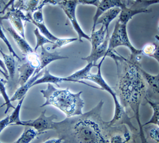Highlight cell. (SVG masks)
Instances as JSON below:
<instances>
[{
  "mask_svg": "<svg viewBox=\"0 0 159 143\" xmlns=\"http://www.w3.org/2000/svg\"><path fill=\"white\" fill-rule=\"evenodd\" d=\"M9 125V116H7V118L3 119L0 121V134H1L3 130L6 128V127Z\"/></svg>",
  "mask_w": 159,
  "mask_h": 143,
  "instance_id": "35",
  "label": "cell"
},
{
  "mask_svg": "<svg viewBox=\"0 0 159 143\" xmlns=\"http://www.w3.org/2000/svg\"><path fill=\"white\" fill-rule=\"evenodd\" d=\"M0 143H2V142H0Z\"/></svg>",
  "mask_w": 159,
  "mask_h": 143,
  "instance_id": "48",
  "label": "cell"
},
{
  "mask_svg": "<svg viewBox=\"0 0 159 143\" xmlns=\"http://www.w3.org/2000/svg\"><path fill=\"white\" fill-rule=\"evenodd\" d=\"M0 25H1L2 26V28L3 29V30H5V29L3 28V25H2V21L1 20V16H0Z\"/></svg>",
  "mask_w": 159,
  "mask_h": 143,
  "instance_id": "40",
  "label": "cell"
},
{
  "mask_svg": "<svg viewBox=\"0 0 159 143\" xmlns=\"http://www.w3.org/2000/svg\"><path fill=\"white\" fill-rule=\"evenodd\" d=\"M60 0H15L14 7L26 13L33 14L36 11L42 9L48 3L57 5Z\"/></svg>",
  "mask_w": 159,
  "mask_h": 143,
  "instance_id": "11",
  "label": "cell"
},
{
  "mask_svg": "<svg viewBox=\"0 0 159 143\" xmlns=\"http://www.w3.org/2000/svg\"><path fill=\"white\" fill-rule=\"evenodd\" d=\"M120 12L121 9L119 7H114L107 11L98 19L96 25H97L98 24H102L104 26L105 30L107 31V34L110 35L109 26L112 20L118 17Z\"/></svg>",
  "mask_w": 159,
  "mask_h": 143,
  "instance_id": "16",
  "label": "cell"
},
{
  "mask_svg": "<svg viewBox=\"0 0 159 143\" xmlns=\"http://www.w3.org/2000/svg\"><path fill=\"white\" fill-rule=\"evenodd\" d=\"M157 3H159V0H138V1L135 2L134 6H135L137 5H143L142 8H147L149 5Z\"/></svg>",
  "mask_w": 159,
  "mask_h": 143,
  "instance_id": "32",
  "label": "cell"
},
{
  "mask_svg": "<svg viewBox=\"0 0 159 143\" xmlns=\"http://www.w3.org/2000/svg\"><path fill=\"white\" fill-rule=\"evenodd\" d=\"M110 39V35H107L106 38L102 44H100L97 49L93 51H91V54L86 57H83L81 60L86 61L87 63H93L95 65H97V61L101 59V58L106 57L107 55V51Z\"/></svg>",
  "mask_w": 159,
  "mask_h": 143,
  "instance_id": "14",
  "label": "cell"
},
{
  "mask_svg": "<svg viewBox=\"0 0 159 143\" xmlns=\"http://www.w3.org/2000/svg\"><path fill=\"white\" fill-rule=\"evenodd\" d=\"M1 54L3 57V63L6 67V69L7 70L8 74H9V77L10 78H11L13 79L15 74V71H16V66H15V57L11 55V54H6L5 53L2 51Z\"/></svg>",
  "mask_w": 159,
  "mask_h": 143,
  "instance_id": "22",
  "label": "cell"
},
{
  "mask_svg": "<svg viewBox=\"0 0 159 143\" xmlns=\"http://www.w3.org/2000/svg\"><path fill=\"white\" fill-rule=\"evenodd\" d=\"M9 8L7 13L1 17V20H9L13 27L17 30L19 34L25 38V28L22 20L29 22L27 16L25 15L22 11L15 8L13 5Z\"/></svg>",
  "mask_w": 159,
  "mask_h": 143,
  "instance_id": "9",
  "label": "cell"
},
{
  "mask_svg": "<svg viewBox=\"0 0 159 143\" xmlns=\"http://www.w3.org/2000/svg\"><path fill=\"white\" fill-rule=\"evenodd\" d=\"M40 92L46 99L40 108L46 105H53L64 113L67 118L82 115L84 102L81 98L82 91L73 93L69 89H57L52 84H48L46 90Z\"/></svg>",
  "mask_w": 159,
  "mask_h": 143,
  "instance_id": "3",
  "label": "cell"
},
{
  "mask_svg": "<svg viewBox=\"0 0 159 143\" xmlns=\"http://www.w3.org/2000/svg\"><path fill=\"white\" fill-rule=\"evenodd\" d=\"M78 40L77 38H58V40L53 44L52 50H56L57 48H60L63 46H66L72 42Z\"/></svg>",
  "mask_w": 159,
  "mask_h": 143,
  "instance_id": "29",
  "label": "cell"
},
{
  "mask_svg": "<svg viewBox=\"0 0 159 143\" xmlns=\"http://www.w3.org/2000/svg\"><path fill=\"white\" fill-rule=\"evenodd\" d=\"M157 46V43H149V44H147L143 47V48L141 50L142 52H143V54L151 57V56L155 51Z\"/></svg>",
  "mask_w": 159,
  "mask_h": 143,
  "instance_id": "31",
  "label": "cell"
},
{
  "mask_svg": "<svg viewBox=\"0 0 159 143\" xmlns=\"http://www.w3.org/2000/svg\"><path fill=\"white\" fill-rule=\"evenodd\" d=\"M151 9L147 8H139V9H132L127 7V5L121 9V12L118 16V20L120 23L128 25L129 21L133 18L135 15L143 13H150Z\"/></svg>",
  "mask_w": 159,
  "mask_h": 143,
  "instance_id": "15",
  "label": "cell"
},
{
  "mask_svg": "<svg viewBox=\"0 0 159 143\" xmlns=\"http://www.w3.org/2000/svg\"><path fill=\"white\" fill-rule=\"evenodd\" d=\"M158 30H159V24H158Z\"/></svg>",
  "mask_w": 159,
  "mask_h": 143,
  "instance_id": "46",
  "label": "cell"
},
{
  "mask_svg": "<svg viewBox=\"0 0 159 143\" xmlns=\"http://www.w3.org/2000/svg\"><path fill=\"white\" fill-rule=\"evenodd\" d=\"M146 102L150 105L151 108L152 109V115L150 120L147 121L145 124H143V126H145L148 125H155L159 127V104H156L152 102L149 100H145Z\"/></svg>",
  "mask_w": 159,
  "mask_h": 143,
  "instance_id": "24",
  "label": "cell"
},
{
  "mask_svg": "<svg viewBox=\"0 0 159 143\" xmlns=\"http://www.w3.org/2000/svg\"><path fill=\"white\" fill-rule=\"evenodd\" d=\"M42 75H43V72L40 71L39 73L36 74V75L32 77L25 84H23V86H20V87L17 90V91L15 92L11 98H10L11 102L16 101V100H20L23 97H25L26 96V92H27L29 91V90L32 87L33 84Z\"/></svg>",
  "mask_w": 159,
  "mask_h": 143,
  "instance_id": "18",
  "label": "cell"
},
{
  "mask_svg": "<svg viewBox=\"0 0 159 143\" xmlns=\"http://www.w3.org/2000/svg\"><path fill=\"white\" fill-rule=\"evenodd\" d=\"M0 67H1L2 69V70L7 74V75H9V74H8V72H7V69H6V67H5V64H4V63H3V61L0 59Z\"/></svg>",
  "mask_w": 159,
  "mask_h": 143,
  "instance_id": "38",
  "label": "cell"
},
{
  "mask_svg": "<svg viewBox=\"0 0 159 143\" xmlns=\"http://www.w3.org/2000/svg\"><path fill=\"white\" fill-rule=\"evenodd\" d=\"M34 34L36 36V46L34 49V51L35 52H36L37 50L39 47H42V46H44V45L45 44H54V42H52V41H50V40H48V38H46V37L43 35H42L41 33H40L39 30L38 29V28H36L34 30Z\"/></svg>",
  "mask_w": 159,
  "mask_h": 143,
  "instance_id": "26",
  "label": "cell"
},
{
  "mask_svg": "<svg viewBox=\"0 0 159 143\" xmlns=\"http://www.w3.org/2000/svg\"><path fill=\"white\" fill-rule=\"evenodd\" d=\"M38 135V133L35 129H33L30 127H26L23 134L14 143H30Z\"/></svg>",
  "mask_w": 159,
  "mask_h": 143,
  "instance_id": "23",
  "label": "cell"
},
{
  "mask_svg": "<svg viewBox=\"0 0 159 143\" xmlns=\"http://www.w3.org/2000/svg\"><path fill=\"white\" fill-rule=\"evenodd\" d=\"M25 58L26 60V62L35 68V70L39 69L40 67V59H39V55L36 54V52L31 53L27 55H25Z\"/></svg>",
  "mask_w": 159,
  "mask_h": 143,
  "instance_id": "27",
  "label": "cell"
},
{
  "mask_svg": "<svg viewBox=\"0 0 159 143\" xmlns=\"http://www.w3.org/2000/svg\"><path fill=\"white\" fill-rule=\"evenodd\" d=\"M149 137L155 143H159V127L158 126L154 125V126H151L148 132Z\"/></svg>",
  "mask_w": 159,
  "mask_h": 143,
  "instance_id": "30",
  "label": "cell"
},
{
  "mask_svg": "<svg viewBox=\"0 0 159 143\" xmlns=\"http://www.w3.org/2000/svg\"><path fill=\"white\" fill-rule=\"evenodd\" d=\"M15 2V0H9V1L8 2V3L5 5V7H4L2 11H0V14L4 13L5 11H6L9 7H11V5H14Z\"/></svg>",
  "mask_w": 159,
  "mask_h": 143,
  "instance_id": "36",
  "label": "cell"
},
{
  "mask_svg": "<svg viewBox=\"0 0 159 143\" xmlns=\"http://www.w3.org/2000/svg\"><path fill=\"white\" fill-rule=\"evenodd\" d=\"M107 57L112 58L117 67L118 81L115 92L120 98V102L126 111L128 108L133 111L139 125L141 143H149L140 119V107L147 92V85L139 69L140 65L121 56L115 50L108 53Z\"/></svg>",
  "mask_w": 159,
  "mask_h": 143,
  "instance_id": "1",
  "label": "cell"
},
{
  "mask_svg": "<svg viewBox=\"0 0 159 143\" xmlns=\"http://www.w3.org/2000/svg\"><path fill=\"white\" fill-rule=\"evenodd\" d=\"M4 105H5V104H3V105H1V106H0V108H2V107H3Z\"/></svg>",
  "mask_w": 159,
  "mask_h": 143,
  "instance_id": "45",
  "label": "cell"
},
{
  "mask_svg": "<svg viewBox=\"0 0 159 143\" xmlns=\"http://www.w3.org/2000/svg\"><path fill=\"white\" fill-rule=\"evenodd\" d=\"M63 81H67V82H71L70 79H68L67 77L62 78L56 77L54 75H52V74L50 73L49 70L46 67L45 70L44 71V75L41 78H39L37 79V80L33 84L32 87L37 85V84H43V83H50V84H56V85L58 86V84L61 83Z\"/></svg>",
  "mask_w": 159,
  "mask_h": 143,
  "instance_id": "19",
  "label": "cell"
},
{
  "mask_svg": "<svg viewBox=\"0 0 159 143\" xmlns=\"http://www.w3.org/2000/svg\"><path fill=\"white\" fill-rule=\"evenodd\" d=\"M78 4V0H60L57 5H59V6L63 10L68 19L70 20L74 30L77 33L78 40L81 42H83V38L90 41L91 38L83 30L76 17V8Z\"/></svg>",
  "mask_w": 159,
  "mask_h": 143,
  "instance_id": "6",
  "label": "cell"
},
{
  "mask_svg": "<svg viewBox=\"0 0 159 143\" xmlns=\"http://www.w3.org/2000/svg\"><path fill=\"white\" fill-rule=\"evenodd\" d=\"M101 0H78V3L82 5H91L98 7Z\"/></svg>",
  "mask_w": 159,
  "mask_h": 143,
  "instance_id": "34",
  "label": "cell"
},
{
  "mask_svg": "<svg viewBox=\"0 0 159 143\" xmlns=\"http://www.w3.org/2000/svg\"><path fill=\"white\" fill-rule=\"evenodd\" d=\"M69 58L68 57L65 56H61L60 53L57 51L55 52H49L48 51L44 46L41 47V53L39 55V59H40V67L39 69L35 70L33 75H36V74L39 73L43 69L46 68L48 65H49L50 63L57 61V60H60L63 59H67ZM32 76V77H33Z\"/></svg>",
  "mask_w": 159,
  "mask_h": 143,
  "instance_id": "13",
  "label": "cell"
},
{
  "mask_svg": "<svg viewBox=\"0 0 159 143\" xmlns=\"http://www.w3.org/2000/svg\"><path fill=\"white\" fill-rule=\"evenodd\" d=\"M3 1H4V0H0V3H3Z\"/></svg>",
  "mask_w": 159,
  "mask_h": 143,
  "instance_id": "43",
  "label": "cell"
},
{
  "mask_svg": "<svg viewBox=\"0 0 159 143\" xmlns=\"http://www.w3.org/2000/svg\"><path fill=\"white\" fill-rule=\"evenodd\" d=\"M2 51V47H1V46H0V52H1Z\"/></svg>",
  "mask_w": 159,
  "mask_h": 143,
  "instance_id": "44",
  "label": "cell"
},
{
  "mask_svg": "<svg viewBox=\"0 0 159 143\" xmlns=\"http://www.w3.org/2000/svg\"><path fill=\"white\" fill-rule=\"evenodd\" d=\"M106 59V57H104L102 58L101 61L99 62L98 64H97V69L98 71L96 74H93L90 73L89 75L84 78V80L91 81L94 83L97 84L100 87L101 90H104V91L108 92L111 96H112L114 102V117L112 120L108 121V125L110 126L113 125H118L121 124H125L128 125L129 127L134 131H137V129L131 123V119L132 118H130L128 112L125 109V108L121 105L120 102H119L118 96L114 90L111 88L107 83L104 79L102 73H101V67L104 61Z\"/></svg>",
  "mask_w": 159,
  "mask_h": 143,
  "instance_id": "4",
  "label": "cell"
},
{
  "mask_svg": "<svg viewBox=\"0 0 159 143\" xmlns=\"http://www.w3.org/2000/svg\"><path fill=\"white\" fill-rule=\"evenodd\" d=\"M7 30L9 32V33L13 37L15 43L18 46L19 48L20 51L23 53V55H27L31 53L35 52L27 42L25 40L24 38H23L20 34H19L13 27H8L7 28Z\"/></svg>",
  "mask_w": 159,
  "mask_h": 143,
  "instance_id": "17",
  "label": "cell"
},
{
  "mask_svg": "<svg viewBox=\"0 0 159 143\" xmlns=\"http://www.w3.org/2000/svg\"><path fill=\"white\" fill-rule=\"evenodd\" d=\"M32 19L36 23H42L44 22L43 13H42V9H39L33 13Z\"/></svg>",
  "mask_w": 159,
  "mask_h": 143,
  "instance_id": "33",
  "label": "cell"
},
{
  "mask_svg": "<svg viewBox=\"0 0 159 143\" xmlns=\"http://www.w3.org/2000/svg\"><path fill=\"white\" fill-rule=\"evenodd\" d=\"M107 35V31L105 30L103 25L98 30L91 31V34L90 36V38H91L90 42H91L92 46L91 51L97 49L100 44L103 43Z\"/></svg>",
  "mask_w": 159,
  "mask_h": 143,
  "instance_id": "21",
  "label": "cell"
},
{
  "mask_svg": "<svg viewBox=\"0 0 159 143\" xmlns=\"http://www.w3.org/2000/svg\"><path fill=\"white\" fill-rule=\"evenodd\" d=\"M120 46L128 47L131 52L129 60L132 62L139 64V61L141 59V56L143 55L142 50L136 49L131 44L128 34V31H127V25L120 23L118 20H117L112 36H110L107 55L110 52L114 51L116 47Z\"/></svg>",
  "mask_w": 159,
  "mask_h": 143,
  "instance_id": "5",
  "label": "cell"
},
{
  "mask_svg": "<svg viewBox=\"0 0 159 143\" xmlns=\"http://www.w3.org/2000/svg\"><path fill=\"white\" fill-rule=\"evenodd\" d=\"M0 94H1V92H0Z\"/></svg>",
  "mask_w": 159,
  "mask_h": 143,
  "instance_id": "47",
  "label": "cell"
},
{
  "mask_svg": "<svg viewBox=\"0 0 159 143\" xmlns=\"http://www.w3.org/2000/svg\"><path fill=\"white\" fill-rule=\"evenodd\" d=\"M139 69L147 85V92L145 100L159 104V71L157 75H152L143 69L139 66Z\"/></svg>",
  "mask_w": 159,
  "mask_h": 143,
  "instance_id": "10",
  "label": "cell"
},
{
  "mask_svg": "<svg viewBox=\"0 0 159 143\" xmlns=\"http://www.w3.org/2000/svg\"><path fill=\"white\" fill-rule=\"evenodd\" d=\"M0 73H1V74H2V75L5 77V78H6V79H7V80H8V79H9V75H7V74L6 73H5L3 70H2V69L1 68V67H0Z\"/></svg>",
  "mask_w": 159,
  "mask_h": 143,
  "instance_id": "39",
  "label": "cell"
},
{
  "mask_svg": "<svg viewBox=\"0 0 159 143\" xmlns=\"http://www.w3.org/2000/svg\"><path fill=\"white\" fill-rule=\"evenodd\" d=\"M155 38H156V39H157V40L159 42V36H158V35H156L155 36Z\"/></svg>",
  "mask_w": 159,
  "mask_h": 143,
  "instance_id": "41",
  "label": "cell"
},
{
  "mask_svg": "<svg viewBox=\"0 0 159 143\" xmlns=\"http://www.w3.org/2000/svg\"><path fill=\"white\" fill-rule=\"evenodd\" d=\"M125 4L121 0H101L98 5L97 11L93 17V25L92 27V31L96 30L97 22L98 19L107 11L114 8L119 7L120 9L125 6Z\"/></svg>",
  "mask_w": 159,
  "mask_h": 143,
  "instance_id": "12",
  "label": "cell"
},
{
  "mask_svg": "<svg viewBox=\"0 0 159 143\" xmlns=\"http://www.w3.org/2000/svg\"><path fill=\"white\" fill-rule=\"evenodd\" d=\"M103 105L101 100L85 114L55 122L54 130L63 143H109L110 125L101 116Z\"/></svg>",
  "mask_w": 159,
  "mask_h": 143,
  "instance_id": "2",
  "label": "cell"
},
{
  "mask_svg": "<svg viewBox=\"0 0 159 143\" xmlns=\"http://www.w3.org/2000/svg\"><path fill=\"white\" fill-rule=\"evenodd\" d=\"M46 112H42L39 117L33 120L21 121L17 125H22L25 127H30L34 128L39 135L45 133L48 130L54 129V119H57V116L55 114L50 116H46Z\"/></svg>",
  "mask_w": 159,
  "mask_h": 143,
  "instance_id": "7",
  "label": "cell"
},
{
  "mask_svg": "<svg viewBox=\"0 0 159 143\" xmlns=\"http://www.w3.org/2000/svg\"><path fill=\"white\" fill-rule=\"evenodd\" d=\"M128 1H134V2H137V1H138V0H128Z\"/></svg>",
  "mask_w": 159,
  "mask_h": 143,
  "instance_id": "42",
  "label": "cell"
},
{
  "mask_svg": "<svg viewBox=\"0 0 159 143\" xmlns=\"http://www.w3.org/2000/svg\"><path fill=\"white\" fill-rule=\"evenodd\" d=\"M17 71L19 73V84L23 86L33 75L35 68L28 62H26L18 67Z\"/></svg>",
  "mask_w": 159,
  "mask_h": 143,
  "instance_id": "20",
  "label": "cell"
},
{
  "mask_svg": "<svg viewBox=\"0 0 159 143\" xmlns=\"http://www.w3.org/2000/svg\"><path fill=\"white\" fill-rule=\"evenodd\" d=\"M25 98V96L19 100L17 105L14 109L13 112L9 116V125H17L21 121L20 119V112Z\"/></svg>",
  "mask_w": 159,
  "mask_h": 143,
  "instance_id": "25",
  "label": "cell"
},
{
  "mask_svg": "<svg viewBox=\"0 0 159 143\" xmlns=\"http://www.w3.org/2000/svg\"><path fill=\"white\" fill-rule=\"evenodd\" d=\"M43 143H63V141L61 138H58V139H52L47 140Z\"/></svg>",
  "mask_w": 159,
  "mask_h": 143,
  "instance_id": "37",
  "label": "cell"
},
{
  "mask_svg": "<svg viewBox=\"0 0 159 143\" xmlns=\"http://www.w3.org/2000/svg\"><path fill=\"white\" fill-rule=\"evenodd\" d=\"M132 131L125 124L110 126L108 142L109 143H136Z\"/></svg>",
  "mask_w": 159,
  "mask_h": 143,
  "instance_id": "8",
  "label": "cell"
},
{
  "mask_svg": "<svg viewBox=\"0 0 159 143\" xmlns=\"http://www.w3.org/2000/svg\"><path fill=\"white\" fill-rule=\"evenodd\" d=\"M0 38H1L4 42V43L5 44H6L7 48H8L9 52H10V54L13 55L15 57L17 58V59L19 61H21V59L19 57V56L17 54H16V52L13 49L11 44H10V42H9L7 38H6V36L5 35V33H4V30H3V29L2 28V26L1 25H0Z\"/></svg>",
  "mask_w": 159,
  "mask_h": 143,
  "instance_id": "28",
  "label": "cell"
}]
</instances>
